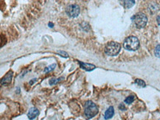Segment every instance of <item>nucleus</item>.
I'll list each match as a JSON object with an SVG mask.
<instances>
[{"label": "nucleus", "mask_w": 160, "mask_h": 120, "mask_svg": "<svg viewBox=\"0 0 160 120\" xmlns=\"http://www.w3.org/2000/svg\"><path fill=\"white\" fill-rule=\"evenodd\" d=\"M98 107L92 101L88 100L84 105V116L87 120L94 117L98 114Z\"/></svg>", "instance_id": "obj_1"}, {"label": "nucleus", "mask_w": 160, "mask_h": 120, "mask_svg": "<svg viewBox=\"0 0 160 120\" xmlns=\"http://www.w3.org/2000/svg\"><path fill=\"white\" fill-rule=\"evenodd\" d=\"M123 47L128 51H136L140 47V41L135 36H128L123 42Z\"/></svg>", "instance_id": "obj_2"}, {"label": "nucleus", "mask_w": 160, "mask_h": 120, "mask_svg": "<svg viewBox=\"0 0 160 120\" xmlns=\"http://www.w3.org/2000/svg\"><path fill=\"white\" fill-rule=\"evenodd\" d=\"M121 46L117 42L110 41L106 43L105 47V52L109 56H116L120 51Z\"/></svg>", "instance_id": "obj_3"}, {"label": "nucleus", "mask_w": 160, "mask_h": 120, "mask_svg": "<svg viewBox=\"0 0 160 120\" xmlns=\"http://www.w3.org/2000/svg\"><path fill=\"white\" fill-rule=\"evenodd\" d=\"M134 19V24L137 28L141 29L145 27L148 22V17L146 14L142 13H138L136 15H134L132 18Z\"/></svg>", "instance_id": "obj_4"}, {"label": "nucleus", "mask_w": 160, "mask_h": 120, "mask_svg": "<svg viewBox=\"0 0 160 120\" xmlns=\"http://www.w3.org/2000/svg\"><path fill=\"white\" fill-rule=\"evenodd\" d=\"M66 13L71 18H76L80 13V7L76 4L69 5L66 8Z\"/></svg>", "instance_id": "obj_5"}, {"label": "nucleus", "mask_w": 160, "mask_h": 120, "mask_svg": "<svg viewBox=\"0 0 160 120\" xmlns=\"http://www.w3.org/2000/svg\"><path fill=\"white\" fill-rule=\"evenodd\" d=\"M13 71H9V72L5 74L4 77H2L1 84L3 86V85H8V84L10 83L11 80H12V77H13Z\"/></svg>", "instance_id": "obj_6"}, {"label": "nucleus", "mask_w": 160, "mask_h": 120, "mask_svg": "<svg viewBox=\"0 0 160 120\" xmlns=\"http://www.w3.org/2000/svg\"><path fill=\"white\" fill-rule=\"evenodd\" d=\"M78 62L81 66V68H82L83 70H85L86 72H91L92 70L95 69V68H96V66L92 63H84L82 61H78Z\"/></svg>", "instance_id": "obj_7"}, {"label": "nucleus", "mask_w": 160, "mask_h": 120, "mask_svg": "<svg viewBox=\"0 0 160 120\" xmlns=\"http://www.w3.org/2000/svg\"><path fill=\"white\" fill-rule=\"evenodd\" d=\"M39 114V110L35 108H31L28 111L27 117L30 120L34 119Z\"/></svg>", "instance_id": "obj_8"}, {"label": "nucleus", "mask_w": 160, "mask_h": 120, "mask_svg": "<svg viewBox=\"0 0 160 120\" xmlns=\"http://www.w3.org/2000/svg\"><path fill=\"white\" fill-rule=\"evenodd\" d=\"M114 114V107L113 106H110L105 112L104 114V119L106 120L109 119L113 117V116Z\"/></svg>", "instance_id": "obj_9"}, {"label": "nucleus", "mask_w": 160, "mask_h": 120, "mask_svg": "<svg viewBox=\"0 0 160 120\" xmlns=\"http://www.w3.org/2000/svg\"><path fill=\"white\" fill-rule=\"evenodd\" d=\"M135 4V1H133V0H128V1H122V5L127 8H131V7H133Z\"/></svg>", "instance_id": "obj_10"}, {"label": "nucleus", "mask_w": 160, "mask_h": 120, "mask_svg": "<svg viewBox=\"0 0 160 120\" xmlns=\"http://www.w3.org/2000/svg\"><path fill=\"white\" fill-rule=\"evenodd\" d=\"M63 79H64V77H58V79H51V80H49V84L50 86H53V85L57 84V83H58L59 82H61V80H63Z\"/></svg>", "instance_id": "obj_11"}, {"label": "nucleus", "mask_w": 160, "mask_h": 120, "mask_svg": "<svg viewBox=\"0 0 160 120\" xmlns=\"http://www.w3.org/2000/svg\"><path fill=\"white\" fill-rule=\"evenodd\" d=\"M55 67H56V64H55V63H53V64H51V65H49V66H47V67L45 68V69H44V72H45V73H47V72H51V71L54 70Z\"/></svg>", "instance_id": "obj_12"}, {"label": "nucleus", "mask_w": 160, "mask_h": 120, "mask_svg": "<svg viewBox=\"0 0 160 120\" xmlns=\"http://www.w3.org/2000/svg\"><path fill=\"white\" fill-rule=\"evenodd\" d=\"M135 100V96H134V95H131V96H128L127 98H126V100H125V102H126V104H131L133 102H134V100Z\"/></svg>", "instance_id": "obj_13"}, {"label": "nucleus", "mask_w": 160, "mask_h": 120, "mask_svg": "<svg viewBox=\"0 0 160 120\" xmlns=\"http://www.w3.org/2000/svg\"><path fill=\"white\" fill-rule=\"evenodd\" d=\"M134 82H135L136 84H137L138 86H140L146 87V86L145 81H143L142 80H140V79H136L135 81H134Z\"/></svg>", "instance_id": "obj_14"}, {"label": "nucleus", "mask_w": 160, "mask_h": 120, "mask_svg": "<svg viewBox=\"0 0 160 120\" xmlns=\"http://www.w3.org/2000/svg\"><path fill=\"white\" fill-rule=\"evenodd\" d=\"M57 54L59 55L60 56H61V57H63V58H69V55L67 54V52H64V51H62V50H58V51H57Z\"/></svg>", "instance_id": "obj_15"}, {"label": "nucleus", "mask_w": 160, "mask_h": 120, "mask_svg": "<svg viewBox=\"0 0 160 120\" xmlns=\"http://www.w3.org/2000/svg\"><path fill=\"white\" fill-rule=\"evenodd\" d=\"M154 54H155L156 57L160 58V44H158L156 47L155 50H154Z\"/></svg>", "instance_id": "obj_16"}, {"label": "nucleus", "mask_w": 160, "mask_h": 120, "mask_svg": "<svg viewBox=\"0 0 160 120\" xmlns=\"http://www.w3.org/2000/svg\"><path fill=\"white\" fill-rule=\"evenodd\" d=\"M119 108H120V110H126V107H125V106H124V104H123V103H121V104L119 106Z\"/></svg>", "instance_id": "obj_17"}, {"label": "nucleus", "mask_w": 160, "mask_h": 120, "mask_svg": "<svg viewBox=\"0 0 160 120\" xmlns=\"http://www.w3.org/2000/svg\"><path fill=\"white\" fill-rule=\"evenodd\" d=\"M156 21H157V24L160 25V16H158L156 18Z\"/></svg>", "instance_id": "obj_18"}, {"label": "nucleus", "mask_w": 160, "mask_h": 120, "mask_svg": "<svg viewBox=\"0 0 160 120\" xmlns=\"http://www.w3.org/2000/svg\"><path fill=\"white\" fill-rule=\"evenodd\" d=\"M48 25H49V27H52V28L53 27V26H54L53 23H51V22H49Z\"/></svg>", "instance_id": "obj_19"}, {"label": "nucleus", "mask_w": 160, "mask_h": 120, "mask_svg": "<svg viewBox=\"0 0 160 120\" xmlns=\"http://www.w3.org/2000/svg\"><path fill=\"white\" fill-rule=\"evenodd\" d=\"M35 81H36V79H35H35H33V80H31V81L30 82V85H31V84H32V83H33V82H34Z\"/></svg>", "instance_id": "obj_20"}]
</instances>
